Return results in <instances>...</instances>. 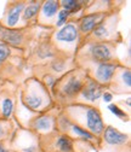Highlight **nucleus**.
Returning <instances> with one entry per match:
<instances>
[{
    "label": "nucleus",
    "instance_id": "obj_1",
    "mask_svg": "<svg viewBox=\"0 0 131 152\" xmlns=\"http://www.w3.org/2000/svg\"><path fill=\"white\" fill-rule=\"evenodd\" d=\"M66 116L75 122L74 124L84 128L92 135H102L104 123L101 112L96 107L85 104H72L66 109Z\"/></svg>",
    "mask_w": 131,
    "mask_h": 152
},
{
    "label": "nucleus",
    "instance_id": "obj_2",
    "mask_svg": "<svg viewBox=\"0 0 131 152\" xmlns=\"http://www.w3.org/2000/svg\"><path fill=\"white\" fill-rule=\"evenodd\" d=\"M79 40L80 33L78 26L74 24V22L66 23L62 28H60V30L53 34V42L57 45L58 48L67 52L75 51Z\"/></svg>",
    "mask_w": 131,
    "mask_h": 152
},
{
    "label": "nucleus",
    "instance_id": "obj_3",
    "mask_svg": "<svg viewBox=\"0 0 131 152\" xmlns=\"http://www.w3.org/2000/svg\"><path fill=\"white\" fill-rule=\"evenodd\" d=\"M87 76L85 72H77V71H70L68 72L64 77L60 81L56 82V85H60V94L64 98H74L80 93L85 81L84 77Z\"/></svg>",
    "mask_w": 131,
    "mask_h": 152
},
{
    "label": "nucleus",
    "instance_id": "obj_4",
    "mask_svg": "<svg viewBox=\"0 0 131 152\" xmlns=\"http://www.w3.org/2000/svg\"><path fill=\"white\" fill-rule=\"evenodd\" d=\"M89 62L91 63V68L86 70L89 71L86 74L91 76L90 79H92L101 86L110 85L119 65L112 62H108V63H98V62H92V61H89Z\"/></svg>",
    "mask_w": 131,
    "mask_h": 152
},
{
    "label": "nucleus",
    "instance_id": "obj_5",
    "mask_svg": "<svg viewBox=\"0 0 131 152\" xmlns=\"http://www.w3.org/2000/svg\"><path fill=\"white\" fill-rule=\"evenodd\" d=\"M47 96V92L43 86L39 85V82H33V85L29 87V91L24 93L23 102L28 109L32 111L41 110L45 105V97Z\"/></svg>",
    "mask_w": 131,
    "mask_h": 152
},
{
    "label": "nucleus",
    "instance_id": "obj_6",
    "mask_svg": "<svg viewBox=\"0 0 131 152\" xmlns=\"http://www.w3.org/2000/svg\"><path fill=\"white\" fill-rule=\"evenodd\" d=\"M90 61L98 63H108L114 58V50L109 42H91L87 46Z\"/></svg>",
    "mask_w": 131,
    "mask_h": 152
},
{
    "label": "nucleus",
    "instance_id": "obj_7",
    "mask_svg": "<svg viewBox=\"0 0 131 152\" xmlns=\"http://www.w3.org/2000/svg\"><path fill=\"white\" fill-rule=\"evenodd\" d=\"M24 31L22 29L6 28L0 24V41L7 46L20 47L24 44Z\"/></svg>",
    "mask_w": 131,
    "mask_h": 152
},
{
    "label": "nucleus",
    "instance_id": "obj_8",
    "mask_svg": "<svg viewBox=\"0 0 131 152\" xmlns=\"http://www.w3.org/2000/svg\"><path fill=\"white\" fill-rule=\"evenodd\" d=\"M104 18H106V13L103 12H92L83 16L79 21V28H78L79 33L83 35H89Z\"/></svg>",
    "mask_w": 131,
    "mask_h": 152
},
{
    "label": "nucleus",
    "instance_id": "obj_9",
    "mask_svg": "<svg viewBox=\"0 0 131 152\" xmlns=\"http://www.w3.org/2000/svg\"><path fill=\"white\" fill-rule=\"evenodd\" d=\"M102 93H103V86L98 85L97 82L89 77L87 80H85V83L79 94L81 99L93 103L102 97Z\"/></svg>",
    "mask_w": 131,
    "mask_h": 152
},
{
    "label": "nucleus",
    "instance_id": "obj_10",
    "mask_svg": "<svg viewBox=\"0 0 131 152\" xmlns=\"http://www.w3.org/2000/svg\"><path fill=\"white\" fill-rule=\"evenodd\" d=\"M102 138H103V141L110 146H121L129 141V135H126L125 133L119 132L112 126L104 127Z\"/></svg>",
    "mask_w": 131,
    "mask_h": 152
},
{
    "label": "nucleus",
    "instance_id": "obj_11",
    "mask_svg": "<svg viewBox=\"0 0 131 152\" xmlns=\"http://www.w3.org/2000/svg\"><path fill=\"white\" fill-rule=\"evenodd\" d=\"M26 7V3H15L12 5H10L9 10L6 11L5 16H4V27L6 28H15L20 21V17Z\"/></svg>",
    "mask_w": 131,
    "mask_h": 152
},
{
    "label": "nucleus",
    "instance_id": "obj_12",
    "mask_svg": "<svg viewBox=\"0 0 131 152\" xmlns=\"http://www.w3.org/2000/svg\"><path fill=\"white\" fill-rule=\"evenodd\" d=\"M60 11V1H56V0H47L44 1L40 6V11H39V21L41 23H47L50 21H52L55 16Z\"/></svg>",
    "mask_w": 131,
    "mask_h": 152
},
{
    "label": "nucleus",
    "instance_id": "obj_13",
    "mask_svg": "<svg viewBox=\"0 0 131 152\" xmlns=\"http://www.w3.org/2000/svg\"><path fill=\"white\" fill-rule=\"evenodd\" d=\"M30 127L39 133H49L55 127V120L50 115H41L32 121Z\"/></svg>",
    "mask_w": 131,
    "mask_h": 152
},
{
    "label": "nucleus",
    "instance_id": "obj_14",
    "mask_svg": "<svg viewBox=\"0 0 131 152\" xmlns=\"http://www.w3.org/2000/svg\"><path fill=\"white\" fill-rule=\"evenodd\" d=\"M53 148L56 152H73V140L67 134H60L53 139Z\"/></svg>",
    "mask_w": 131,
    "mask_h": 152
},
{
    "label": "nucleus",
    "instance_id": "obj_15",
    "mask_svg": "<svg viewBox=\"0 0 131 152\" xmlns=\"http://www.w3.org/2000/svg\"><path fill=\"white\" fill-rule=\"evenodd\" d=\"M113 82H115V85L121 83V89L125 92H129L130 87H131V71H130V69H121V71L117 70V72H115L114 77L110 83H113Z\"/></svg>",
    "mask_w": 131,
    "mask_h": 152
},
{
    "label": "nucleus",
    "instance_id": "obj_16",
    "mask_svg": "<svg viewBox=\"0 0 131 152\" xmlns=\"http://www.w3.org/2000/svg\"><path fill=\"white\" fill-rule=\"evenodd\" d=\"M67 132L73 133V134L75 135V137H78V138H80V139H84V140L87 141V142H95V141H96V137H95V135H92L91 133H89V132L85 130L84 128H81V127H79V126H77V124H74L73 122H70V124H69Z\"/></svg>",
    "mask_w": 131,
    "mask_h": 152
},
{
    "label": "nucleus",
    "instance_id": "obj_17",
    "mask_svg": "<svg viewBox=\"0 0 131 152\" xmlns=\"http://www.w3.org/2000/svg\"><path fill=\"white\" fill-rule=\"evenodd\" d=\"M112 34V29L109 28V23H107L106 18L92 30V36L97 40H103V39H108L109 35Z\"/></svg>",
    "mask_w": 131,
    "mask_h": 152
},
{
    "label": "nucleus",
    "instance_id": "obj_18",
    "mask_svg": "<svg viewBox=\"0 0 131 152\" xmlns=\"http://www.w3.org/2000/svg\"><path fill=\"white\" fill-rule=\"evenodd\" d=\"M40 6H41V3L40 1H32L29 3L28 5H26L22 15H23V20L27 22V21H32L34 18L39 15V11H40Z\"/></svg>",
    "mask_w": 131,
    "mask_h": 152
},
{
    "label": "nucleus",
    "instance_id": "obj_19",
    "mask_svg": "<svg viewBox=\"0 0 131 152\" xmlns=\"http://www.w3.org/2000/svg\"><path fill=\"white\" fill-rule=\"evenodd\" d=\"M81 3L83 1H79V0H62L60 1V6H62V10H66L72 15L81 9Z\"/></svg>",
    "mask_w": 131,
    "mask_h": 152
},
{
    "label": "nucleus",
    "instance_id": "obj_20",
    "mask_svg": "<svg viewBox=\"0 0 131 152\" xmlns=\"http://www.w3.org/2000/svg\"><path fill=\"white\" fill-rule=\"evenodd\" d=\"M1 112H3V116L4 118H10L12 112H13V100L10 98H6L3 100L1 103Z\"/></svg>",
    "mask_w": 131,
    "mask_h": 152
},
{
    "label": "nucleus",
    "instance_id": "obj_21",
    "mask_svg": "<svg viewBox=\"0 0 131 152\" xmlns=\"http://www.w3.org/2000/svg\"><path fill=\"white\" fill-rule=\"evenodd\" d=\"M36 53H38V56L40 57V58H43V59H46V58H51V57H53L55 56V52H53V50L51 48V46L47 44H44V45H41L39 48H38V51H36Z\"/></svg>",
    "mask_w": 131,
    "mask_h": 152
},
{
    "label": "nucleus",
    "instance_id": "obj_22",
    "mask_svg": "<svg viewBox=\"0 0 131 152\" xmlns=\"http://www.w3.org/2000/svg\"><path fill=\"white\" fill-rule=\"evenodd\" d=\"M69 17H70V13L66 10H60L58 13H57V21H56L55 26L56 27H58V28H62L69 20Z\"/></svg>",
    "mask_w": 131,
    "mask_h": 152
},
{
    "label": "nucleus",
    "instance_id": "obj_23",
    "mask_svg": "<svg viewBox=\"0 0 131 152\" xmlns=\"http://www.w3.org/2000/svg\"><path fill=\"white\" fill-rule=\"evenodd\" d=\"M108 110H110V112L113 113V115H115L117 117H119V118H121L123 121H127V115L125 113V111L124 110H121L118 105H115V104H109V106H108Z\"/></svg>",
    "mask_w": 131,
    "mask_h": 152
},
{
    "label": "nucleus",
    "instance_id": "obj_24",
    "mask_svg": "<svg viewBox=\"0 0 131 152\" xmlns=\"http://www.w3.org/2000/svg\"><path fill=\"white\" fill-rule=\"evenodd\" d=\"M10 54H11L10 46H7L6 44H4V42L0 41V64L4 63V62L9 58Z\"/></svg>",
    "mask_w": 131,
    "mask_h": 152
},
{
    "label": "nucleus",
    "instance_id": "obj_25",
    "mask_svg": "<svg viewBox=\"0 0 131 152\" xmlns=\"http://www.w3.org/2000/svg\"><path fill=\"white\" fill-rule=\"evenodd\" d=\"M51 69L52 71L56 72H62L66 69V63L62 59H55L53 62H51Z\"/></svg>",
    "mask_w": 131,
    "mask_h": 152
},
{
    "label": "nucleus",
    "instance_id": "obj_26",
    "mask_svg": "<svg viewBox=\"0 0 131 152\" xmlns=\"http://www.w3.org/2000/svg\"><path fill=\"white\" fill-rule=\"evenodd\" d=\"M44 82H45V85H46L47 87L52 88V87L56 85V82H57V79L53 77V76H51V75H45V77H44Z\"/></svg>",
    "mask_w": 131,
    "mask_h": 152
},
{
    "label": "nucleus",
    "instance_id": "obj_27",
    "mask_svg": "<svg viewBox=\"0 0 131 152\" xmlns=\"http://www.w3.org/2000/svg\"><path fill=\"white\" fill-rule=\"evenodd\" d=\"M102 98L106 103H110L112 100H113V94H112L110 92H103L102 93Z\"/></svg>",
    "mask_w": 131,
    "mask_h": 152
},
{
    "label": "nucleus",
    "instance_id": "obj_28",
    "mask_svg": "<svg viewBox=\"0 0 131 152\" xmlns=\"http://www.w3.org/2000/svg\"><path fill=\"white\" fill-rule=\"evenodd\" d=\"M6 128L4 127V123L3 122H0V140H1L5 135H6V130H5Z\"/></svg>",
    "mask_w": 131,
    "mask_h": 152
},
{
    "label": "nucleus",
    "instance_id": "obj_29",
    "mask_svg": "<svg viewBox=\"0 0 131 152\" xmlns=\"http://www.w3.org/2000/svg\"><path fill=\"white\" fill-rule=\"evenodd\" d=\"M36 147H34V146H32V147H27V148H23V151L24 152H36Z\"/></svg>",
    "mask_w": 131,
    "mask_h": 152
},
{
    "label": "nucleus",
    "instance_id": "obj_30",
    "mask_svg": "<svg viewBox=\"0 0 131 152\" xmlns=\"http://www.w3.org/2000/svg\"><path fill=\"white\" fill-rule=\"evenodd\" d=\"M0 152H9V150L3 144H0Z\"/></svg>",
    "mask_w": 131,
    "mask_h": 152
}]
</instances>
